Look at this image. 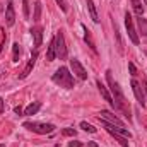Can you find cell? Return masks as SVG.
<instances>
[{"instance_id":"cell-15","label":"cell","mask_w":147,"mask_h":147,"mask_svg":"<svg viewBox=\"0 0 147 147\" xmlns=\"http://www.w3.org/2000/svg\"><path fill=\"white\" fill-rule=\"evenodd\" d=\"M86 2H87V9H89L91 19H92L94 22H99V17H98V10H96V7H94V2H92V0H86Z\"/></svg>"},{"instance_id":"cell-12","label":"cell","mask_w":147,"mask_h":147,"mask_svg":"<svg viewBox=\"0 0 147 147\" xmlns=\"http://www.w3.org/2000/svg\"><path fill=\"white\" fill-rule=\"evenodd\" d=\"M31 34H33V39H34V48H39L41 43H43V28L41 26H36L31 29Z\"/></svg>"},{"instance_id":"cell-9","label":"cell","mask_w":147,"mask_h":147,"mask_svg":"<svg viewBox=\"0 0 147 147\" xmlns=\"http://www.w3.org/2000/svg\"><path fill=\"white\" fill-rule=\"evenodd\" d=\"M96 86H98V89H99V92H101L103 99H105V101H108L111 108H115V110H116V106H115V101H113V96H111L110 91L106 89V86H105V84H103L101 80H96Z\"/></svg>"},{"instance_id":"cell-6","label":"cell","mask_w":147,"mask_h":147,"mask_svg":"<svg viewBox=\"0 0 147 147\" xmlns=\"http://www.w3.org/2000/svg\"><path fill=\"white\" fill-rule=\"evenodd\" d=\"M70 69H72L74 75H75L77 79H80V80H86V79H87V72H86V69L82 67V63H80L77 58H72V60H70Z\"/></svg>"},{"instance_id":"cell-16","label":"cell","mask_w":147,"mask_h":147,"mask_svg":"<svg viewBox=\"0 0 147 147\" xmlns=\"http://www.w3.org/2000/svg\"><path fill=\"white\" fill-rule=\"evenodd\" d=\"M55 57H57V53H55V39H51V41H50V46H48V50H46V60H48V62H53Z\"/></svg>"},{"instance_id":"cell-11","label":"cell","mask_w":147,"mask_h":147,"mask_svg":"<svg viewBox=\"0 0 147 147\" xmlns=\"http://www.w3.org/2000/svg\"><path fill=\"white\" fill-rule=\"evenodd\" d=\"M36 60H38V51H34V53L31 55V58H29V62H28L26 69H24V70H22V74H21V79H26L29 74L33 72V69H34V65H36Z\"/></svg>"},{"instance_id":"cell-13","label":"cell","mask_w":147,"mask_h":147,"mask_svg":"<svg viewBox=\"0 0 147 147\" xmlns=\"http://www.w3.org/2000/svg\"><path fill=\"white\" fill-rule=\"evenodd\" d=\"M39 108H41V103H39V101H34V103H31V105L24 110V115H26V116H33V115H36L38 111H39Z\"/></svg>"},{"instance_id":"cell-17","label":"cell","mask_w":147,"mask_h":147,"mask_svg":"<svg viewBox=\"0 0 147 147\" xmlns=\"http://www.w3.org/2000/svg\"><path fill=\"white\" fill-rule=\"evenodd\" d=\"M137 26H139L140 34H142V36H147V19L139 17V19H137Z\"/></svg>"},{"instance_id":"cell-4","label":"cell","mask_w":147,"mask_h":147,"mask_svg":"<svg viewBox=\"0 0 147 147\" xmlns=\"http://www.w3.org/2000/svg\"><path fill=\"white\" fill-rule=\"evenodd\" d=\"M53 39H55V53H57V57L60 60H65L67 58V46H65V36H63V33L58 31Z\"/></svg>"},{"instance_id":"cell-26","label":"cell","mask_w":147,"mask_h":147,"mask_svg":"<svg viewBox=\"0 0 147 147\" xmlns=\"http://www.w3.org/2000/svg\"><path fill=\"white\" fill-rule=\"evenodd\" d=\"M14 111H16L17 115H24V110H22L21 106H16V108H14Z\"/></svg>"},{"instance_id":"cell-8","label":"cell","mask_w":147,"mask_h":147,"mask_svg":"<svg viewBox=\"0 0 147 147\" xmlns=\"http://www.w3.org/2000/svg\"><path fill=\"white\" fill-rule=\"evenodd\" d=\"M132 89H134V94H135V98H137L139 105L146 106V94H144V89L140 87V84H139L135 79H132Z\"/></svg>"},{"instance_id":"cell-19","label":"cell","mask_w":147,"mask_h":147,"mask_svg":"<svg viewBox=\"0 0 147 147\" xmlns=\"http://www.w3.org/2000/svg\"><path fill=\"white\" fill-rule=\"evenodd\" d=\"M19 57H21V46H19V43H14L12 45V60L19 62Z\"/></svg>"},{"instance_id":"cell-28","label":"cell","mask_w":147,"mask_h":147,"mask_svg":"<svg viewBox=\"0 0 147 147\" xmlns=\"http://www.w3.org/2000/svg\"><path fill=\"white\" fill-rule=\"evenodd\" d=\"M2 111H3V101L0 99V113H2Z\"/></svg>"},{"instance_id":"cell-1","label":"cell","mask_w":147,"mask_h":147,"mask_svg":"<svg viewBox=\"0 0 147 147\" xmlns=\"http://www.w3.org/2000/svg\"><path fill=\"white\" fill-rule=\"evenodd\" d=\"M106 80H108L110 92H111V96H113V101H115L116 110H120L128 120H130V106H128V101H127V98H125V94H123L120 84L115 82V79H113V75H111V70H106Z\"/></svg>"},{"instance_id":"cell-10","label":"cell","mask_w":147,"mask_h":147,"mask_svg":"<svg viewBox=\"0 0 147 147\" xmlns=\"http://www.w3.org/2000/svg\"><path fill=\"white\" fill-rule=\"evenodd\" d=\"M5 22H7V26H9V28H10V26H14V22H16V10H14V3H12V0H7Z\"/></svg>"},{"instance_id":"cell-2","label":"cell","mask_w":147,"mask_h":147,"mask_svg":"<svg viewBox=\"0 0 147 147\" xmlns=\"http://www.w3.org/2000/svg\"><path fill=\"white\" fill-rule=\"evenodd\" d=\"M51 79H53V82L58 84L60 87H65V89H72L74 87V77H72V74L69 72L67 67H60L57 72L53 74Z\"/></svg>"},{"instance_id":"cell-31","label":"cell","mask_w":147,"mask_h":147,"mask_svg":"<svg viewBox=\"0 0 147 147\" xmlns=\"http://www.w3.org/2000/svg\"><path fill=\"white\" fill-rule=\"evenodd\" d=\"M0 147H5V146H3V144H0Z\"/></svg>"},{"instance_id":"cell-3","label":"cell","mask_w":147,"mask_h":147,"mask_svg":"<svg viewBox=\"0 0 147 147\" xmlns=\"http://www.w3.org/2000/svg\"><path fill=\"white\" fill-rule=\"evenodd\" d=\"M24 128H28L34 134H39V135H46V134H51L55 130V125L53 123H41V121H26Z\"/></svg>"},{"instance_id":"cell-29","label":"cell","mask_w":147,"mask_h":147,"mask_svg":"<svg viewBox=\"0 0 147 147\" xmlns=\"http://www.w3.org/2000/svg\"><path fill=\"white\" fill-rule=\"evenodd\" d=\"M144 87H146V94H147V79L144 80Z\"/></svg>"},{"instance_id":"cell-14","label":"cell","mask_w":147,"mask_h":147,"mask_svg":"<svg viewBox=\"0 0 147 147\" xmlns=\"http://www.w3.org/2000/svg\"><path fill=\"white\" fill-rule=\"evenodd\" d=\"M130 3H132L134 12H135L139 17H142V16H144V7H142V2H140V0H130Z\"/></svg>"},{"instance_id":"cell-23","label":"cell","mask_w":147,"mask_h":147,"mask_svg":"<svg viewBox=\"0 0 147 147\" xmlns=\"http://www.w3.org/2000/svg\"><path fill=\"white\" fill-rule=\"evenodd\" d=\"M75 128H63V135H67V137H75Z\"/></svg>"},{"instance_id":"cell-21","label":"cell","mask_w":147,"mask_h":147,"mask_svg":"<svg viewBox=\"0 0 147 147\" xmlns=\"http://www.w3.org/2000/svg\"><path fill=\"white\" fill-rule=\"evenodd\" d=\"M80 128L86 130V132H89V134H94V132H96V128H94L92 125H89L87 121H80Z\"/></svg>"},{"instance_id":"cell-5","label":"cell","mask_w":147,"mask_h":147,"mask_svg":"<svg viewBox=\"0 0 147 147\" xmlns=\"http://www.w3.org/2000/svg\"><path fill=\"white\" fill-rule=\"evenodd\" d=\"M125 28H127V33H128V38L132 39V43H134V45H139V34H137V31H135L134 19H132V16H130L128 12L125 14Z\"/></svg>"},{"instance_id":"cell-22","label":"cell","mask_w":147,"mask_h":147,"mask_svg":"<svg viewBox=\"0 0 147 147\" xmlns=\"http://www.w3.org/2000/svg\"><path fill=\"white\" fill-rule=\"evenodd\" d=\"M22 9H24V17H29V0H22Z\"/></svg>"},{"instance_id":"cell-30","label":"cell","mask_w":147,"mask_h":147,"mask_svg":"<svg viewBox=\"0 0 147 147\" xmlns=\"http://www.w3.org/2000/svg\"><path fill=\"white\" fill-rule=\"evenodd\" d=\"M144 3H146V5H147V0H144Z\"/></svg>"},{"instance_id":"cell-27","label":"cell","mask_w":147,"mask_h":147,"mask_svg":"<svg viewBox=\"0 0 147 147\" xmlns=\"http://www.w3.org/2000/svg\"><path fill=\"white\" fill-rule=\"evenodd\" d=\"M87 147H99V146H98L96 142H89V144H87Z\"/></svg>"},{"instance_id":"cell-25","label":"cell","mask_w":147,"mask_h":147,"mask_svg":"<svg viewBox=\"0 0 147 147\" xmlns=\"http://www.w3.org/2000/svg\"><path fill=\"white\" fill-rule=\"evenodd\" d=\"M67 147H82V142H79V140H72Z\"/></svg>"},{"instance_id":"cell-18","label":"cell","mask_w":147,"mask_h":147,"mask_svg":"<svg viewBox=\"0 0 147 147\" xmlns=\"http://www.w3.org/2000/svg\"><path fill=\"white\" fill-rule=\"evenodd\" d=\"M82 29H84V33H86V34H84V39H86V43L91 46V50H92V51H96V45H94V41H92V38H91V33L87 31V28H86V26H82Z\"/></svg>"},{"instance_id":"cell-20","label":"cell","mask_w":147,"mask_h":147,"mask_svg":"<svg viewBox=\"0 0 147 147\" xmlns=\"http://www.w3.org/2000/svg\"><path fill=\"white\" fill-rule=\"evenodd\" d=\"M39 17H41V2L38 0L36 3H34V16H33V21H39Z\"/></svg>"},{"instance_id":"cell-7","label":"cell","mask_w":147,"mask_h":147,"mask_svg":"<svg viewBox=\"0 0 147 147\" xmlns=\"http://www.w3.org/2000/svg\"><path fill=\"white\" fill-rule=\"evenodd\" d=\"M99 120H105V121H108L111 125H116V127H123V121L118 116H115L111 111H106V110H103L99 113Z\"/></svg>"},{"instance_id":"cell-24","label":"cell","mask_w":147,"mask_h":147,"mask_svg":"<svg viewBox=\"0 0 147 147\" xmlns=\"http://www.w3.org/2000/svg\"><path fill=\"white\" fill-rule=\"evenodd\" d=\"M128 69H130V74H132V75H134V77H135V75H137V69H135V65H134V63H132V62H130V63H128Z\"/></svg>"}]
</instances>
